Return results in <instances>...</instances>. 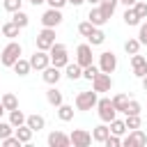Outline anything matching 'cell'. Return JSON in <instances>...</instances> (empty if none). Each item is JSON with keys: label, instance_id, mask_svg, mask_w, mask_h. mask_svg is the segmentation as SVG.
Here are the masks:
<instances>
[{"label": "cell", "instance_id": "obj_32", "mask_svg": "<svg viewBox=\"0 0 147 147\" xmlns=\"http://www.w3.org/2000/svg\"><path fill=\"white\" fill-rule=\"evenodd\" d=\"M11 21L18 25V28H25L28 23H30V16L23 11V9H18V11H14V16H11Z\"/></svg>", "mask_w": 147, "mask_h": 147}, {"label": "cell", "instance_id": "obj_4", "mask_svg": "<svg viewBox=\"0 0 147 147\" xmlns=\"http://www.w3.org/2000/svg\"><path fill=\"white\" fill-rule=\"evenodd\" d=\"M99 92H78V96H76V110H92L94 106H96V101H99V96H96Z\"/></svg>", "mask_w": 147, "mask_h": 147}, {"label": "cell", "instance_id": "obj_25", "mask_svg": "<svg viewBox=\"0 0 147 147\" xmlns=\"http://www.w3.org/2000/svg\"><path fill=\"white\" fill-rule=\"evenodd\" d=\"M140 16H138V11L133 9V7H126V11H124V23L126 25H140Z\"/></svg>", "mask_w": 147, "mask_h": 147}, {"label": "cell", "instance_id": "obj_20", "mask_svg": "<svg viewBox=\"0 0 147 147\" xmlns=\"http://www.w3.org/2000/svg\"><path fill=\"white\" fill-rule=\"evenodd\" d=\"M25 124H28V126H30L32 131H41V129L46 126V119H44L41 115H37V113H34V115H28Z\"/></svg>", "mask_w": 147, "mask_h": 147}, {"label": "cell", "instance_id": "obj_2", "mask_svg": "<svg viewBox=\"0 0 147 147\" xmlns=\"http://www.w3.org/2000/svg\"><path fill=\"white\" fill-rule=\"evenodd\" d=\"M48 55H51V64H55V67H67L69 64V53H67V46L64 44H53L51 46V51H48Z\"/></svg>", "mask_w": 147, "mask_h": 147}, {"label": "cell", "instance_id": "obj_40", "mask_svg": "<svg viewBox=\"0 0 147 147\" xmlns=\"http://www.w3.org/2000/svg\"><path fill=\"white\" fill-rule=\"evenodd\" d=\"M11 131H14V126L9 122H0V140L7 138V136H11Z\"/></svg>", "mask_w": 147, "mask_h": 147}, {"label": "cell", "instance_id": "obj_41", "mask_svg": "<svg viewBox=\"0 0 147 147\" xmlns=\"http://www.w3.org/2000/svg\"><path fill=\"white\" fill-rule=\"evenodd\" d=\"M106 147H119L122 145V140H119V136H115V133H110L108 138H106V142H103Z\"/></svg>", "mask_w": 147, "mask_h": 147}, {"label": "cell", "instance_id": "obj_47", "mask_svg": "<svg viewBox=\"0 0 147 147\" xmlns=\"http://www.w3.org/2000/svg\"><path fill=\"white\" fill-rule=\"evenodd\" d=\"M140 80H142V90H145V92H147V76H142V78H140Z\"/></svg>", "mask_w": 147, "mask_h": 147}, {"label": "cell", "instance_id": "obj_13", "mask_svg": "<svg viewBox=\"0 0 147 147\" xmlns=\"http://www.w3.org/2000/svg\"><path fill=\"white\" fill-rule=\"evenodd\" d=\"M48 145L51 147H69L71 145V138L62 131H51L48 133Z\"/></svg>", "mask_w": 147, "mask_h": 147}, {"label": "cell", "instance_id": "obj_44", "mask_svg": "<svg viewBox=\"0 0 147 147\" xmlns=\"http://www.w3.org/2000/svg\"><path fill=\"white\" fill-rule=\"evenodd\" d=\"M46 2H48L51 7H55V9H62V7H64L69 0H46Z\"/></svg>", "mask_w": 147, "mask_h": 147}, {"label": "cell", "instance_id": "obj_38", "mask_svg": "<svg viewBox=\"0 0 147 147\" xmlns=\"http://www.w3.org/2000/svg\"><path fill=\"white\" fill-rule=\"evenodd\" d=\"M140 110H142V106H140L138 101H133V99H131V101H129V106H126V113H124V115H140Z\"/></svg>", "mask_w": 147, "mask_h": 147}, {"label": "cell", "instance_id": "obj_14", "mask_svg": "<svg viewBox=\"0 0 147 147\" xmlns=\"http://www.w3.org/2000/svg\"><path fill=\"white\" fill-rule=\"evenodd\" d=\"M131 67H133V76H138V78L147 76V60H145L140 53L131 55Z\"/></svg>", "mask_w": 147, "mask_h": 147}, {"label": "cell", "instance_id": "obj_43", "mask_svg": "<svg viewBox=\"0 0 147 147\" xmlns=\"http://www.w3.org/2000/svg\"><path fill=\"white\" fill-rule=\"evenodd\" d=\"M138 39L142 46H147V23H140V32H138Z\"/></svg>", "mask_w": 147, "mask_h": 147}, {"label": "cell", "instance_id": "obj_18", "mask_svg": "<svg viewBox=\"0 0 147 147\" xmlns=\"http://www.w3.org/2000/svg\"><path fill=\"white\" fill-rule=\"evenodd\" d=\"M46 101H48L51 106H55V108L64 103V99H62V92H60L57 87H48V90H46Z\"/></svg>", "mask_w": 147, "mask_h": 147}, {"label": "cell", "instance_id": "obj_19", "mask_svg": "<svg viewBox=\"0 0 147 147\" xmlns=\"http://www.w3.org/2000/svg\"><path fill=\"white\" fill-rule=\"evenodd\" d=\"M110 136V126H106V124H99V126H94V131H92V140L94 142H106V138Z\"/></svg>", "mask_w": 147, "mask_h": 147}, {"label": "cell", "instance_id": "obj_6", "mask_svg": "<svg viewBox=\"0 0 147 147\" xmlns=\"http://www.w3.org/2000/svg\"><path fill=\"white\" fill-rule=\"evenodd\" d=\"M99 69L106 71V74H113V71L117 69V55H115L113 51H103V53L99 55Z\"/></svg>", "mask_w": 147, "mask_h": 147}, {"label": "cell", "instance_id": "obj_9", "mask_svg": "<svg viewBox=\"0 0 147 147\" xmlns=\"http://www.w3.org/2000/svg\"><path fill=\"white\" fill-rule=\"evenodd\" d=\"M122 145L124 147H142V145H147V136L140 129H131V133L122 140Z\"/></svg>", "mask_w": 147, "mask_h": 147}, {"label": "cell", "instance_id": "obj_46", "mask_svg": "<svg viewBox=\"0 0 147 147\" xmlns=\"http://www.w3.org/2000/svg\"><path fill=\"white\" fill-rule=\"evenodd\" d=\"M85 0H69V5H74V7H78V5H83Z\"/></svg>", "mask_w": 147, "mask_h": 147}, {"label": "cell", "instance_id": "obj_23", "mask_svg": "<svg viewBox=\"0 0 147 147\" xmlns=\"http://www.w3.org/2000/svg\"><path fill=\"white\" fill-rule=\"evenodd\" d=\"M30 69H32L30 60H23V57H18V60L14 62V71H16L18 76H28V74H30Z\"/></svg>", "mask_w": 147, "mask_h": 147}, {"label": "cell", "instance_id": "obj_27", "mask_svg": "<svg viewBox=\"0 0 147 147\" xmlns=\"http://www.w3.org/2000/svg\"><path fill=\"white\" fill-rule=\"evenodd\" d=\"M87 39H90V44H92V46H101V44L106 41V32H103L101 28H94V30H92V34H90Z\"/></svg>", "mask_w": 147, "mask_h": 147}, {"label": "cell", "instance_id": "obj_26", "mask_svg": "<svg viewBox=\"0 0 147 147\" xmlns=\"http://www.w3.org/2000/svg\"><path fill=\"white\" fill-rule=\"evenodd\" d=\"M0 101H2V106H5V110H7V113H9V110H16V108H18V99H16V96H14L11 92L2 94V99H0Z\"/></svg>", "mask_w": 147, "mask_h": 147}, {"label": "cell", "instance_id": "obj_11", "mask_svg": "<svg viewBox=\"0 0 147 147\" xmlns=\"http://www.w3.org/2000/svg\"><path fill=\"white\" fill-rule=\"evenodd\" d=\"M30 64H32V69H37V71H44L48 64H51V55H48V51H34V55L30 57Z\"/></svg>", "mask_w": 147, "mask_h": 147}, {"label": "cell", "instance_id": "obj_7", "mask_svg": "<svg viewBox=\"0 0 147 147\" xmlns=\"http://www.w3.org/2000/svg\"><path fill=\"white\" fill-rule=\"evenodd\" d=\"M110 87H113V78H110V74L99 71V74L94 76V80H92V90H94V92H110Z\"/></svg>", "mask_w": 147, "mask_h": 147}, {"label": "cell", "instance_id": "obj_5", "mask_svg": "<svg viewBox=\"0 0 147 147\" xmlns=\"http://www.w3.org/2000/svg\"><path fill=\"white\" fill-rule=\"evenodd\" d=\"M53 44H55V28H44L37 34V48L39 51H51Z\"/></svg>", "mask_w": 147, "mask_h": 147}, {"label": "cell", "instance_id": "obj_30", "mask_svg": "<svg viewBox=\"0 0 147 147\" xmlns=\"http://www.w3.org/2000/svg\"><path fill=\"white\" fill-rule=\"evenodd\" d=\"M126 131H129V129H126V122H124V119H117V117H115V119L110 122V133H115V136H124Z\"/></svg>", "mask_w": 147, "mask_h": 147}, {"label": "cell", "instance_id": "obj_35", "mask_svg": "<svg viewBox=\"0 0 147 147\" xmlns=\"http://www.w3.org/2000/svg\"><path fill=\"white\" fill-rule=\"evenodd\" d=\"M126 129L131 131V129H140V124H142V119H140V115H126Z\"/></svg>", "mask_w": 147, "mask_h": 147}, {"label": "cell", "instance_id": "obj_36", "mask_svg": "<svg viewBox=\"0 0 147 147\" xmlns=\"http://www.w3.org/2000/svg\"><path fill=\"white\" fill-rule=\"evenodd\" d=\"M21 5H23V0H2V7L7 9V11H18L21 9Z\"/></svg>", "mask_w": 147, "mask_h": 147}, {"label": "cell", "instance_id": "obj_12", "mask_svg": "<svg viewBox=\"0 0 147 147\" xmlns=\"http://www.w3.org/2000/svg\"><path fill=\"white\" fill-rule=\"evenodd\" d=\"M76 62L80 67H90L92 64V44H80L76 48Z\"/></svg>", "mask_w": 147, "mask_h": 147}, {"label": "cell", "instance_id": "obj_31", "mask_svg": "<svg viewBox=\"0 0 147 147\" xmlns=\"http://www.w3.org/2000/svg\"><path fill=\"white\" fill-rule=\"evenodd\" d=\"M117 2H119V0H101V2H99V7H101V11H103V14L110 18V16L115 14V7H117Z\"/></svg>", "mask_w": 147, "mask_h": 147}, {"label": "cell", "instance_id": "obj_22", "mask_svg": "<svg viewBox=\"0 0 147 147\" xmlns=\"http://www.w3.org/2000/svg\"><path fill=\"white\" fill-rule=\"evenodd\" d=\"M0 32H2L5 37H9V39H16V37H18V32H21V28H18L14 21H9V23H5V25L0 28Z\"/></svg>", "mask_w": 147, "mask_h": 147}, {"label": "cell", "instance_id": "obj_15", "mask_svg": "<svg viewBox=\"0 0 147 147\" xmlns=\"http://www.w3.org/2000/svg\"><path fill=\"white\" fill-rule=\"evenodd\" d=\"M41 78H44L48 85H57V80L62 78V74H60V67H55V64H48V67L41 71Z\"/></svg>", "mask_w": 147, "mask_h": 147}, {"label": "cell", "instance_id": "obj_34", "mask_svg": "<svg viewBox=\"0 0 147 147\" xmlns=\"http://www.w3.org/2000/svg\"><path fill=\"white\" fill-rule=\"evenodd\" d=\"M99 71H101V69H99V67L92 62L90 67H83V78H87V80H94V76H96Z\"/></svg>", "mask_w": 147, "mask_h": 147}, {"label": "cell", "instance_id": "obj_16", "mask_svg": "<svg viewBox=\"0 0 147 147\" xmlns=\"http://www.w3.org/2000/svg\"><path fill=\"white\" fill-rule=\"evenodd\" d=\"M87 21H92V25L101 28L103 23H108V16L101 11V7H99V5H94V7L90 9V14H87Z\"/></svg>", "mask_w": 147, "mask_h": 147}, {"label": "cell", "instance_id": "obj_49", "mask_svg": "<svg viewBox=\"0 0 147 147\" xmlns=\"http://www.w3.org/2000/svg\"><path fill=\"white\" fill-rule=\"evenodd\" d=\"M30 2H32V5L37 7V5H41V2H46V0H30Z\"/></svg>", "mask_w": 147, "mask_h": 147}, {"label": "cell", "instance_id": "obj_8", "mask_svg": "<svg viewBox=\"0 0 147 147\" xmlns=\"http://www.w3.org/2000/svg\"><path fill=\"white\" fill-rule=\"evenodd\" d=\"M69 138H71V145L74 147H90L92 145V133L85 131V129H74Z\"/></svg>", "mask_w": 147, "mask_h": 147}, {"label": "cell", "instance_id": "obj_50", "mask_svg": "<svg viewBox=\"0 0 147 147\" xmlns=\"http://www.w3.org/2000/svg\"><path fill=\"white\" fill-rule=\"evenodd\" d=\"M2 113H5V106H2V101H0V117H2Z\"/></svg>", "mask_w": 147, "mask_h": 147}, {"label": "cell", "instance_id": "obj_48", "mask_svg": "<svg viewBox=\"0 0 147 147\" xmlns=\"http://www.w3.org/2000/svg\"><path fill=\"white\" fill-rule=\"evenodd\" d=\"M85 2H90V5H92V7H94V5H99V2H101V0H85Z\"/></svg>", "mask_w": 147, "mask_h": 147}, {"label": "cell", "instance_id": "obj_17", "mask_svg": "<svg viewBox=\"0 0 147 147\" xmlns=\"http://www.w3.org/2000/svg\"><path fill=\"white\" fill-rule=\"evenodd\" d=\"M64 76L69 78V80H78V78H83V67L78 64V62H69L67 67H64Z\"/></svg>", "mask_w": 147, "mask_h": 147}, {"label": "cell", "instance_id": "obj_10", "mask_svg": "<svg viewBox=\"0 0 147 147\" xmlns=\"http://www.w3.org/2000/svg\"><path fill=\"white\" fill-rule=\"evenodd\" d=\"M62 11L60 9H55V7H51L48 11H44L41 14V23H44V28H57L60 23H62Z\"/></svg>", "mask_w": 147, "mask_h": 147}, {"label": "cell", "instance_id": "obj_21", "mask_svg": "<svg viewBox=\"0 0 147 147\" xmlns=\"http://www.w3.org/2000/svg\"><path fill=\"white\" fill-rule=\"evenodd\" d=\"M14 131H16V136H18V140H21L23 145H28V142L32 140V133H34V131H32V129H30L28 124H21V126H16Z\"/></svg>", "mask_w": 147, "mask_h": 147}, {"label": "cell", "instance_id": "obj_24", "mask_svg": "<svg viewBox=\"0 0 147 147\" xmlns=\"http://www.w3.org/2000/svg\"><path fill=\"white\" fill-rule=\"evenodd\" d=\"M129 101H131V99H129L126 94H115V96H113V106H115V110H117V113H126Z\"/></svg>", "mask_w": 147, "mask_h": 147}, {"label": "cell", "instance_id": "obj_37", "mask_svg": "<svg viewBox=\"0 0 147 147\" xmlns=\"http://www.w3.org/2000/svg\"><path fill=\"white\" fill-rule=\"evenodd\" d=\"M96 25H92V21H83L80 25H78V32L83 34V37H90L92 34V30H94Z\"/></svg>", "mask_w": 147, "mask_h": 147}, {"label": "cell", "instance_id": "obj_45", "mask_svg": "<svg viewBox=\"0 0 147 147\" xmlns=\"http://www.w3.org/2000/svg\"><path fill=\"white\" fill-rule=\"evenodd\" d=\"M119 2H122V5H126V7H133L138 0H119Z\"/></svg>", "mask_w": 147, "mask_h": 147}, {"label": "cell", "instance_id": "obj_29", "mask_svg": "<svg viewBox=\"0 0 147 147\" xmlns=\"http://www.w3.org/2000/svg\"><path fill=\"white\" fill-rule=\"evenodd\" d=\"M25 119H28V117H25L18 108H16V110H9V124H11L14 129H16V126H21V124H25Z\"/></svg>", "mask_w": 147, "mask_h": 147}, {"label": "cell", "instance_id": "obj_39", "mask_svg": "<svg viewBox=\"0 0 147 147\" xmlns=\"http://www.w3.org/2000/svg\"><path fill=\"white\" fill-rule=\"evenodd\" d=\"M2 145H5V147H18V145H23V142L18 140V136H7V138H2Z\"/></svg>", "mask_w": 147, "mask_h": 147}, {"label": "cell", "instance_id": "obj_3", "mask_svg": "<svg viewBox=\"0 0 147 147\" xmlns=\"http://www.w3.org/2000/svg\"><path fill=\"white\" fill-rule=\"evenodd\" d=\"M96 110H99L101 122H106V124H110V122L117 117V110H115V106H113V99H99V101H96Z\"/></svg>", "mask_w": 147, "mask_h": 147}, {"label": "cell", "instance_id": "obj_28", "mask_svg": "<svg viewBox=\"0 0 147 147\" xmlns=\"http://www.w3.org/2000/svg\"><path fill=\"white\" fill-rule=\"evenodd\" d=\"M57 117H60L62 122H69V119H74V106H67V103L57 106Z\"/></svg>", "mask_w": 147, "mask_h": 147}, {"label": "cell", "instance_id": "obj_33", "mask_svg": "<svg viewBox=\"0 0 147 147\" xmlns=\"http://www.w3.org/2000/svg\"><path fill=\"white\" fill-rule=\"evenodd\" d=\"M140 39H126L124 41V51L129 53V55H136V53H140Z\"/></svg>", "mask_w": 147, "mask_h": 147}, {"label": "cell", "instance_id": "obj_42", "mask_svg": "<svg viewBox=\"0 0 147 147\" xmlns=\"http://www.w3.org/2000/svg\"><path fill=\"white\" fill-rule=\"evenodd\" d=\"M133 9L138 11V16H140V18H147V2H136V5H133Z\"/></svg>", "mask_w": 147, "mask_h": 147}, {"label": "cell", "instance_id": "obj_1", "mask_svg": "<svg viewBox=\"0 0 147 147\" xmlns=\"http://www.w3.org/2000/svg\"><path fill=\"white\" fill-rule=\"evenodd\" d=\"M21 53H23L21 44L11 39V41L2 48V53H0V64H2V67H14V62L21 57Z\"/></svg>", "mask_w": 147, "mask_h": 147}]
</instances>
